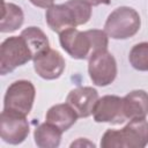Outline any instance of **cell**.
I'll list each match as a JSON object with an SVG mask.
<instances>
[{"mask_svg":"<svg viewBox=\"0 0 148 148\" xmlns=\"http://www.w3.org/2000/svg\"><path fill=\"white\" fill-rule=\"evenodd\" d=\"M104 30L91 29L80 31L75 28L67 29L59 34L61 47L74 59L83 60L98 51L108 50L109 39Z\"/></svg>","mask_w":148,"mask_h":148,"instance_id":"6da1fadb","label":"cell"},{"mask_svg":"<svg viewBox=\"0 0 148 148\" xmlns=\"http://www.w3.org/2000/svg\"><path fill=\"white\" fill-rule=\"evenodd\" d=\"M148 145V121L132 119L120 130H108L102 139V148H143Z\"/></svg>","mask_w":148,"mask_h":148,"instance_id":"7a4b0ae2","label":"cell"},{"mask_svg":"<svg viewBox=\"0 0 148 148\" xmlns=\"http://www.w3.org/2000/svg\"><path fill=\"white\" fill-rule=\"evenodd\" d=\"M141 18L139 13L127 6L116 8L108 16L104 31L113 39H127L133 37L140 29Z\"/></svg>","mask_w":148,"mask_h":148,"instance_id":"3957f363","label":"cell"},{"mask_svg":"<svg viewBox=\"0 0 148 148\" xmlns=\"http://www.w3.org/2000/svg\"><path fill=\"white\" fill-rule=\"evenodd\" d=\"M31 59L32 53L21 35L8 37L0 46V74L6 75Z\"/></svg>","mask_w":148,"mask_h":148,"instance_id":"277c9868","label":"cell"},{"mask_svg":"<svg viewBox=\"0 0 148 148\" xmlns=\"http://www.w3.org/2000/svg\"><path fill=\"white\" fill-rule=\"evenodd\" d=\"M36 90L34 84L28 80L13 82L5 94L3 110L28 116L32 109Z\"/></svg>","mask_w":148,"mask_h":148,"instance_id":"5b68a950","label":"cell"},{"mask_svg":"<svg viewBox=\"0 0 148 148\" xmlns=\"http://www.w3.org/2000/svg\"><path fill=\"white\" fill-rule=\"evenodd\" d=\"M88 73L94 84L98 87L109 86L117 76L114 57L108 50L92 53L88 59Z\"/></svg>","mask_w":148,"mask_h":148,"instance_id":"8992f818","label":"cell"},{"mask_svg":"<svg viewBox=\"0 0 148 148\" xmlns=\"http://www.w3.org/2000/svg\"><path fill=\"white\" fill-rule=\"evenodd\" d=\"M27 116L3 110L0 116V135L9 145L22 143L29 135L30 127Z\"/></svg>","mask_w":148,"mask_h":148,"instance_id":"52a82bcc","label":"cell"},{"mask_svg":"<svg viewBox=\"0 0 148 148\" xmlns=\"http://www.w3.org/2000/svg\"><path fill=\"white\" fill-rule=\"evenodd\" d=\"M92 116L96 123L121 124L127 120L124 114L123 98L116 95H105L98 98Z\"/></svg>","mask_w":148,"mask_h":148,"instance_id":"ba28073f","label":"cell"},{"mask_svg":"<svg viewBox=\"0 0 148 148\" xmlns=\"http://www.w3.org/2000/svg\"><path fill=\"white\" fill-rule=\"evenodd\" d=\"M32 60L36 73L45 80L58 79L65 69V59L53 49L44 51L43 53L36 56Z\"/></svg>","mask_w":148,"mask_h":148,"instance_id":"9c48e42d","label":"cell"},{"mask_svg":"<svg viewBox=\"0 0 148 148\" xmlns=\"http://www.w3.org/2000/svg\"><path fill=\"white\" fill-rule=\"evenodd\" d=\"M98 98V92L92 87H77L69 91L66 103L74 109L79 118H87L92 114Z\"/></svg>","mask_w":148,"mask_h":148,"instance_id":"30bf717a","label":"cell"},{"mask_svg":"<svg viewBox=\"0 0 148 148\" xmlns=\"http://www.w3.org/2000/svg\"><path fill=\"white\" fill-rule=\"evenodd\" d=\"M46 23L52 31L61 34L62 31L77 27L72 9L65 3L53 5L46 9Z\"/></svg>","mask_w":148,"mask_h":148,"instance_id":"8fae6325","label":"cell"},{"mask_svg":"<svg viewBox=\"0 0 148 148\" xmlns=\"http://www.w3.org/2000/svg\"><path fill=\"white\" fill-rule=\"evenodd\" d=\"M124 114L127 120L146 118L148 114V92L138 89L123 97Z\"/></svg>","mask_w":148,"mask_h":148,"instance_id":"7c38bea8","label":"cell"},{"mask_svg":"<svg viewBox=\"0 0 148 148\" xmlns=\"http://www.w3.org/2000/svg\"><path fill=\"white\" fill-rule=\"evenodd\" d=\"M77 118L79 117L74 109L67 103L56 104L51 106L45 114V120L58 127L61 132H66L67 130H69L75 124Z\"/></svg>","mask_w":148,"mask_h":148,"instance_id":"4fadbf2b","label":"cell"},{"mask_svg":"<svg viewBox=\"0 0 148 148\" xmlns=\"http://www.w3.org/2000/svg\"><path fill=\"white\" fill-rule=\"evenodd\" d=\"M61 134L62 132L58 127L45 121L35 128V143L39 148H57L60 145Z\"/></svg>","mask_w":148,"mask_h":148,"instance_id":"5bb4252c","label":"cell"},{"mask_svg":"<svg viewBox=\"0 0 148 148\" xmlns=\"http://www.w3.org/2000/svg\"><path fill=\"white\" fill-rule=\"evenodd\" d=\"M24 21V14L15 3L3 2V13L0 23V31L1 32H13L17 30Z\"/></svg>","mask_w":148,"mask_h":148,"instance_id":"9a60e30c","label":"cell"},{"mask_svg":"<svg viewBox=\"0 0 148 148\" xmlns=\"http://www.w3.org/2000/svg\"><path fill=\"white\" fill-rule=\"evenodd\" d=\"M21 36L24 38L25 43L28 44L34 58L50 49L49 38L46 37L44 31L37 27L25 28L24 30H22Z\"/></svg>","mask_w":148,"mask_h":148,"instance_id":"2e32d148","label":"cell"},{"mask_svg":"<svg viewBox=\"0 0 148 148\" xmlns=\"http://www.w3.org/2000/svg\"><path fill=\"white\" fill-rule=\"evenodd\" d=\"M128 60L136 71L148 72V42L135 44L130 51Z\"/></svg>","mask_w":148,"mask_h":148,"instance_id":"e0dca14e","label":"cell"},{"mask_svg":"<svg viewBox=\"0 0 148 148\" xmlns=\"http://www.w3.org/2000/svg\"><path fill=\"white\" fill-rule=\"evenodd\" d=\"M66 5L72 9L76 24L87 23L91 17V5L87 0H68Z\"/></svg>","mask_w":148,"mask_h":148,"instance_id":"ac0fdd59","label":"cell"},{"mask_svg":"<svg viewBox=\"0 0 148 148\" xmlns=\"http://www.w3.org/2000/svg\"><path fill=\"white\" fill-rule=\"evenodd\" d=\"M32 5L37 6V7H40V8H50L51 6H53L54 3V0H29Z\"/></svg>","mask_w":148,"mask_h":148,"instance_id":"d6986e66","label":"cell"},{"mask_svg":"<svg viewBox=\"0 0 148 148\" xmlns=\"http://www.w3.org/2000/svg\"><path fill=\"white\" fill-rule=\"evenodd\" d=\"M91 7L92 6H98V5H109L111 2V0H87Z\"/></svg>","mask_w":148,"mask_h":148,"instance_id":"ffe728a7","label":"cell"}]
</instances>
